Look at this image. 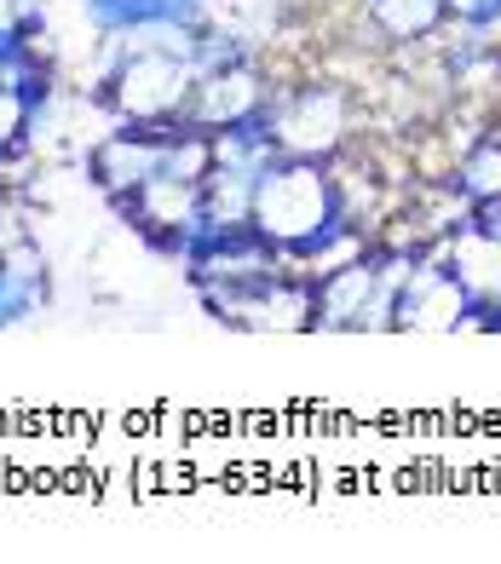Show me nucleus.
<instances>
[{
	"instance_id": "nucleus-2",
	"label": "nucleus",
	"mask_w": 501,
	"mask_h": 564,
	"mask_svg": "<svg viewBox=\"0 0 501 564\" xmlns=\"http://www.w3.org/2000/svg\"><path fill=\"white\" fill-rule=\"evenodd\" d=\"M173 127L179 121H110L105 133L87 144V185L98 191L116 208L128 202L133 191H144L150 178L167 167V150H173Z\"/></svg>"
},
{
	"instance_id": "nucleus-5",
	"label": "nucleus",
	"mask_w": 501,
	"mask_h": 564,
	"mask_svg": "<svg viewBox=\"0 0 501 564\" xmlns=\"http://www.w3.org/2000/svg\"><path fill=\"white\" fill-rule=\"evenodd\" d=\"M449 23H467V30L501 35V0H449Z\"/></svg>"
},
{
	"instance_id": "nucleus-4",
	"label": "nucleus",
	"mask_w": 501,
	"mask_h": 564,
	"mask_svg": "<svg viewBox=\"0 0 501 564\" xmlns=\"http://www.w3.org/2000/svg\"><path fill=\"white\" fill-rule=\"evenodd\" d=\"M449 191H456L467 208H479V202H501V121L479 127L467 144L456 167H449Z\"/></svg>"
},
{
	"instance_id": "nucleus-3",
	"label": "nucleus",
	"mask_w": 501,
	"mask_h": 564,
	"mask_svg": "<svg viewBox=\"0 0 501 564\" xmlns=\"http://www.w3.org/2000/svg\"><path fill=\"white\" fill-rule=\"evenodd\" d=\"M358 30H369V46L381 58L415 53L449 30V0H363Z\"/></svg>"
},
{
	"instance_id": "nucleus-1",
	"label": "nucleus",
	"mask_w": 501,
	"mask_h": 564,
	"mask_svg": "<svg viewBox=\"0 0 501 564\" xmlns=\"http://www.w3.org/2000/svg\"><path fill=\"white\" fill-rule=\"evenodd\" d=\"M271 133H277L283 156H312L329 162L340 144H352L363 133V93L335 75H299V82H277L265 98Z\"/></svg>"
}]
</instances>
